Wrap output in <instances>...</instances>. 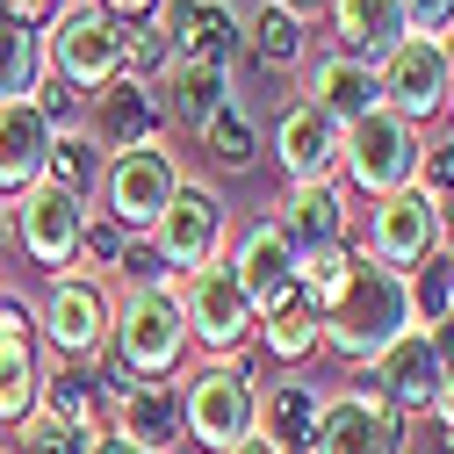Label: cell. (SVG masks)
Wrapping results in <instances>:
<instances>
[{"label": "cell", "mask_w": 454, "mask_h": 454, "mask_svg": "<svg viewBox=\"0 0 454 454\" xmlns=\"http://www.w3.org/2000/svg\"><path fill=\"white\" fill-rule=\"evenodd\" d=\"M317 317H325V354H339L347 368H368V361H382L396 339L411 332L404 274L382 267V260H368V253L354 246L347 274H339V289L317 303Z\"/></svg>", "instance_id": "obj_1"}, {"label": "cell", "mask_w": 454, "mask_h": 454, "mask_svg": "<svg viewBox=\"0 0 454 454\" xmlns=\"http://www.w3.org/2000/svg\"><path fill=\"white\" fill-rule=\"evenodd\" d=\"M108 361L130 382H174L188 361V325L174 289H123L108 310Z\"/></svg>", "instance_id": "obj_2"}, {"label": "cell", "mask_w": 454, "mask_h": 454, "mask_svg": "<svg viewBox=\"0 0 454 454\" xmlns=\"http://www.w3.org/2000/svg\"><path fill=\"white\" fill-rule=\"evenodd\" d=\"M174 389H181V440H195L202 454L253 440V419H260L253 361H202L195 375H174Z\"/></svg>", "instance_id": "obj_3"}, {"label": "cell", "mask_w": 454, "mask_h": 454, "mask_svg": "<svg viewBox=\"0 0 454 454\" xmlns=\"http://www.w3.org/2000/svg\"><path fill=\"white\" fill-rule=\"evenodd\" d=\"M419 152H426V130L389 116V108H368L361 123H347V137H339V188L347 195H396L419 181Z\"/></svg>", "instance_id": "obj_4"}, {"label": "cell", "mask_w": 454, "mask_h": 454, "mask_svg": "<svg viewBox=\"0 0 454 454\" xmlns=\"http://www.w3.org/2000/svg\"><path fill=\"white\" fill-rule=\"evenodd\" d=\"M43 73L80 87V94L108 87L123 73V22L108 15L101 0H66V8L43 22Z\"/></svg>", "instance_id": "obj_5"}, {"label": "cell", "mask_w": 454, "mask_h": 454, "mask_svg": "<svg viewBox=\"0 0 454 454\" xmlns=\"http://www.w3.org/2000/svg\"><path fill=\"white\" fill-rule=\"evenodd\" d=\"M174 296H181V325H188V347H202L209 361H246V347L260 339V310L253 296L239 289V274L231 267H195L174 281Z\"/></svg>", "instance_id": "obj_6"}, {"label": "cell", "mask_w": 454, "mask_h": 454, "mask_svg": "<svg viewBox=\"0 0 454 454\" xmlns=\"http://www.w3.org/2000/svg\"><path fill=\"white\" fill-rule=\"evenodd\" d=\"M231 202L216 195V181H195V174H181V188H174V202L159 209V223H152V253L174 267V274H195V267H216L223 260V246H231Z\"/></svg>", "instance_id": "obj_7"}, {"label": "cell", "mask_w": 454, "mask_h": 454, "mask_svg": "<svg viewBox=\"0 0 454 454\" xmlns=\"http://www.w3.org/2000/svg\"><path fill=\"white\" fill-rule=\"evenodd\" d=\"M174 188H181V159L166 152V145H137V152H108V166H101V209L94 216H108L116 231H130V239H145L152 223H159V209L174 202Z\"/></svg>", "instance_id": "obj_8"}, {"label": "cell", "mask_w": 454, "mask_h": 454, "mask_svg": "<svg viewBox=\"0 0 454 454\" xmlns=\"http://www.w3.org/2000/svg\"><path fill=\"white\" fill-rule=\"evenodd\" d=\"M108 281H87V274H51L43 303L29 310L36 317V339L51 347V361H101L108 354Z\"/></svg>", "instance_id": "obj_9"}, {"label": "cell", "mask_w": 454, "mask_h": 454, "mask_svg": "<svg viewBox=\"0 0 454 454\" xmlns=\"http://www.w3.org/2000/svg\"><path fill=\"white\" fill-rule=\"evenodd\" d=\"M310 454H411V419L354 368V389L325 396V419H317V447Z\"/></svg>", "instance_id": "obj_10"}, {"label": "cell", "mask_w": 454, "mask_h": 454, "mask_svg": "<svg viewBox=\"0 0 454 454\" xmlns=\"http://www.w3.org/2000/svg\"><path fill=\"white\" fill-rule=\"evenodd\" d=\"M87 216H94V209H87L80 195L51 188V181H36V188H22V195L8 202L15 246H22V260H29L36 274H73V253H80Z\"/></svg>", "instance_id": "obj_11"}, {"label": "cell", "mask_w": 454, "mask_h": 454, "mask_svg": "<svg viewBox=\"0 0 454 454\" xmlns=\"http://www.w3.org/2000/svg\"><path fill=\"white\" fill-rule=\"evenodd\" d=\"M440 246H447V223H440V202H433L426 188H396V195L368 202V239H361L368 260L411 274V267L433 260Z\"/></svg>", "instance_id": "obj_12"}, {"label": "cell", "mask_w": 454, "mask_h": 454, "mask_svg": "<svg viewBox=\"0 0 454 454\" xmlns=\"http://www.w3.org/2000/svg\"><path fill=\"white\" fill-rule=\"evenodd\" d=\"M152 22L166 29L174 59H188V66L231 73V66L246 59V15L231 8V0H159Z\"/></svg>", "instance_id": "obj_13"}, {"label": "cell", "mask_w": 454, "mask_h": 454, "mask_svg": "<svg viewBox=\"0 0 454 454\" xmlns=\"http://www.w3.org/2000/svg\"><path fill=\"white\" fill-rule=\"evenodd\" d=\"M375 87H382V108H389V116H404V123H419V130L440 123V108H447V43L404 36V43L375 66Z\"/></svg>", "instance_id": "obj_14"}, {"label": "cell", "mask_w": 454, "mask_h": 454, "mask_svg": "<svg viewBox=\"0 0 454 454\" xmlns=\"http://www.w3.org/2000/svg\"><path fill=\"white\" fill-rule=\"evenodd\" d=\"M274 223H281V239L296 246V260L354 246V195L339 181H289L281 202H274Z\"/></svg>", "instance_id": "obj_15"}, {"label": "cell", "mask_w": 454, "mask_h": 454, "mask_svg": "<svg viewBox=\"0 0 454 454\" xmlns=\"http://www.w3.org/2000/svg\"><path fill=\"white\" fill-rule=\"evenodd\" d=\"M223 267L239 274V289L253 296V310H281L296 296V246L281 239V223L274 216H253L246 231H231V246H223Z\"/></svg>", "instance_id": "obj_16"}, {"label": "cell", "mask_w": 454, "mask_h": 454, "mask_svg": "<svg viewBox=\"0 0 454 454\" xmlns=\"http://www.w3.org/2000/svg\"><path fill=\"white\" fill-rule=\"evenodd\" d=\"M87 137L101 152H137V145H166V101L159 87H137V80H108L87 94Z\"/></svg>", "instance_id": "obj_17"}, {"label": "cell", "mask_w": 454, "mask_h": 454, "mask_svg": "<svg viewBox=\"0 0 454 454\" xmlns=\"http://www.w3.org/2000/svg\"><path fill=\"white\" fill-rule=\"evenodd\" d=\"M361 375H368V382H375V389H382L404 419H433L440 382H447V361H440V347H433V332H419V325H411V332L396 339L382 361H368Z\"/></svg>", "instance_id": "obj_18"}, {"label": "cell", "mask_w": 454, "mask_h": 454, "mask_svg": "<svg viewBox=\"0 0 454 454\" xmlns=\"http://www.w3.org/2000/svg\"><path fill=\"white\" fill-rule=\"evenodd\" d=\"M43 396V347H36V317L29 303L0 296V426H15L36 411Z\"/></svg>", "instance_id": "obj_19"}, {"label": "cell", "mask_w": 454, "mask_h": 454, "mask_svg": "<svg viewBox=\"0 0 454 454\" xmlns=\"http://www.w3.org/2000/svg\"><path fill=\"white\" fill-rule=\"evenodd\" d=\"M303 101L317 116H332L339 130L361 123L368 108H382V87H375V66L368 59H347V51H317L303 59Z\"/></svg>", "instance_id": "obj_20"}, {"label": "cell", "mask_w": 454, "mask_h": 454, "mask_svg": "<svg viewBox=\"0 0 454 454\" xmlns=\"http://www.w3.org/2000/svg\"><path fill=\"white\" fill-rule=\"evenodd\" d=\"M317 419H325V389L289 368V375H274V382L260 389L253 433H260L274 454H310V447H317Z\"/></svg>", "instance_id": "obj_21"}, {"label": "cell", "mask_w": 454, "mask_h": 454, "mask_svg": "<svg viewBox=\"0 0 454 454\" xmlns=\"http://www.w3.org/2000/svg\"><path fill=\"white\" fill-rule=\"evenodd\" d=\"M339 130L332 116H317L310 101L296 108H281L274 116V159H281V174L289 181H339Z\"/></svg>", "instance_id": "obj_22"}, {"label": "cell", "mask_w": 454, "mask_h": 454, "mask_svg": "<svg viewBox=\"0 0 454 454\" xmlns=\"http://www.w3.org/2000/svg\"><path fill=\"white\" fill-rule=\"evenodd\" d=\"M108 433L145 447V454H174L181 447V389L174 382H130V389H116Z\"/></svg>", "instance_id": "obj_23"}, {"label": "cell", "mask_w": 454, "mask_h": 454, "mask_svg": "<svg viewBox=\"0 0 454 454\" xmlns=\"http://www.w3.org/2000/svg\"><path fill=\"white\" fill-rule=\"evenodd\" d=\"M51 130L36 101H0V202H15L22 188L43 181V159H51Z\"/></svg>", "instance_id": "obj_24"}, {"label": "cell", "mask_w": 454, "mask_h": 454, "mask_svg": "<svg viewBox=\"0 0 454 454\" xmlns=\"http://www.w3.org/2000/svg\"><path fill=\"white\" fill-rule=\"evenodd\" d=\"M36 404L51 419L80 426L87 440H108V404H116V396L101 389L94 361H43V396H36Z\"/></svg>", "instance_id": "obj_25"}, {"label": "cell", "mask_w": 454, "mask_h": 454, "mask_svg": "<svg viewBox=\"0 0 454 454\" xmlns=\"http://www.w3.org/2000/svg\"><path fill=\"white\" fill-rule=\"evenodd\" d=\"M325 22H332V51L368 59V66H382L389 51L404 43V15H396V0H325Z\"/></svg>", "instance_id": "obj_26"}, {"label": "cell", "mask_w": 454, "mask_h": 454, "mask_svg": "<svg viewBox=\"0 0 454 454\" xmlns=\"http://www.w3.org/2000/svg\"><path fill=\"white\" fill-rule=\"evenodd\" d=\"M159 101H166V123H181V130H202L223 101H231V73H216V66H188L174 59L159 80Z\"/></svg>", "instance_id": "obj_27"}, {"label": "cell", "mask_w": 454, "mask_h": 454, "mask_svg": "<svg viewBox=\"0 0 454 454\" xmlns=\"http://www.w3.org/2000/svg\"><path fill=\"white\" fill-rule=\"evenodd\" d=\"M43 87V29H29L0 0V101H36Z\"/></svg>", "instance_id": "obj_28"}, {"label": "cell", "mask_w": 454, "mask_h": 454, "mask_svg": "<svg viewBox=\"0 0 454 454\" xmlns=\"http://www.w3.org/2000/svg\"><path fill=\"white\" fill-rule=\"evenodd\" d=\"M246 51H253V66H267V73H303V59H310V22L267 0V8L246 22Z\"/></svg>", "instance_id": "obj_29"}, {"label": "cell", "mask_w": 454, "mask_h": 454, "mask_svg": "<svg viewBox=\"0 0 454 454\" xmlns=\"http://www.w3.org/2000/svg\"><path fill=\"white\" fill-rule=\"evenodd\" d=\"M260 347H267L281 368L317 361V354H325V317H317V303H310V296H289L281 310H267V317H260Z\"/></svg>", "instance_id": "obj_30"}, {"label": "cell", "mask_w": 454, "mask_h": 454, "mask_svg": "<svg viewBox=\"0 0 454 454\" xmlns=\"http://www.w3.org/2000/svg\"><path fill=\"white\" fill-rule=\"evenodd\" d=\"M195 145L209 152V166H223V174H246V166L260 159V116H253V101H223L216 116L195 130Z\"/></svg>", "instance_id": "obj_31"}, {"label": "cell", "mask_w": 454, "mask_h": 454, "mask_svg": "<svg viewBox=\"0 0 454 454\" xmlns=\"http://www.w3.org/2000/svg\"><path fill=\"white\" fill-rule=\"evenodd\" d=\"M404 296H411V325H419V332L454 325V246H440L433 260H419V267L404 274Z\"/></svg>", "instance_id": "obj_32"}, {"label": "cell", "mask_w": 454, "mask_h": 454, "mask_svg": "<svg viewBox=\"0 0 454 454\" xmlns=\"http://www.w3.org/2000/svg\"><path fill=\"white\" fill-rule=\"evenodd\" d=\"M101 166H108V152H101L87 130H73V137H51L43 181H51V188H66V195H80V202H94V188H101Z\"/></svg>", "instance_id": "obj_33"}, {"label": "cell", "mask_w": 454, "mask_h": 454, "mask_svg": "<svg viewBox=\"0 0 454 454\" xmlns=\"http://www.w3.org/2000/svg\"><path fill=\"white\" fill-rule=\"evenodd\" d=\"M94 440L80 433V426H66V419H51L43 404L29 411V419H15L8 426V454H87Z\"/></svg>", "instance_id": "obj_34"}, {"label": "cell", "mask_w": 454, "mask_h": 454, "mask_svg": "<svg viewBox=\"0 0 454 454\" xmlns=\"http://www.w3.org/2000/svg\"><path fill=\"white\" fill-rule=\"evenodd\" d=\"M166 66H174V43H166V29L145 15V22H123V80L137 87H159Z\"/></svg>", "instance_id": "obj_35"}, {"label": "cell", "mask_w": 454, "mask_h": 454, "mask_svg": "<svg viewBox=\"0 0 454 454\" xmlns=\"http://www.w3.org/2000/svg\"><path fill=\"white\" fill-rule=\"evenodd\" d=\"M123 246H130V231H116V223H108V216H87V231H80V274L87 281H108V274H116L123 267Z\"/></svg>", "instance_id": "obj_36"}, {"label": "cell", "mask_w": 454, "mask_h": 454, "mask_svg": "<svg viewBox=\"0 0 454 454\" xmlns=\"http://www.w3.org/2000/svg\"><path fill=\"white\" fill-rule=\"evenodd\" d=\"M36 108H43V123L59 130V137L87 130V94H80V87H66V80H51V73H43V87H36Z\"/></svg>", "instance_id": "obj_37"}, {"label": "cell", "mask_w": 454, "mask_h": 454, "mask_svg": "<svg viewBox=\"0 0 454 454\" xmlns=\"http://www.w3.org/2000/svg\"><path fill=\"white\" fill-rule=\"evenodd\" d=\"M411 188H426L433 202H454V130L447 137H426V152H419V181Z\"/></svg>", "instance_id": "obj_38"}, {"label": "cell", "mask_w": 454, "mask_h": 454, "mask_svg": "<svg viewBox=\"0 0 454 454\" xmlns=\"http://www.w3.org/2000/svg\"><path fill=\"white\" fill-rule=\"evenodd\" d=\"M116 274H123V289H174V281H181L174 267H166V260L152 253V239H130V246H123V267H116Z\"/></svg>", "instance_id": "obj_39"}, {"label": "cell", "mask_w": 454, "mask_h": 454, "mask_svg": "<svg viewBox=\"0 0 454 454\" xmlns=\"http://www.w3.org/2000/svg\"><path fill=\"white\" fill-rule=\"evenodd\" d=\"M396 15H404V36L454 43V0H396Z\"/></svg>", "instance_id": "obj_40"}, {"label": "cell", "mask_w": 454, "mask_h": 454, "mask_svg": "<svg viewBox=\"0 0 454 454\" xmlns=\"http://www.w3.org/2000/svg\"><path fill=\"white\" fill-rule=\"evenodd\" d=\"M8 8H15V15L29 22V29H43L51 15H59V8H66V0H8Z\"/></svg>", "instance_id": "obj_41"}, {"label": "cell", "mask_w": 454, "mask_h": 454, "mask_svg": "<svg viewBox=\"0 0 454 454\" xmlns=\"http://www.w3.org/2000/svg\"><path fill=\"white\" fill-rule=\"evenodd\" d=\"M101 8H108V15H116V22H145V15L159 8V0H101Z\"/></svg>", "instance_id": "obj_42"}, {"label": "cell", "mask_w": 454, "mask_h": 454, "mask_svg": "<svg viewBox=\"0 0 454 454\" xmlns=\"http://www.w3.org/2000/svg\"><path fill=\"white\" fill-rule=\"evenodd\" d=\"M274 8H289V15H303V22H317V15H325V0H274Z\"/></svg>", "instance_id": "obj_43"}, {"label": "cell", "mask_w": 454, "mask_h": 454, "mask_svg": "<svg viewBox=\"0 0 454 454\" xmlns=\"http://www.w3.org/2000/svg\"><path fill=\"white\" fill-rule=\"evenodd\" d=\"M87 454H145V447H130V440H116V433H108V440H94Z\"/></svg>", "instance_id": "obj_44"}, {"label": "cell", "mask_w": 454, "mask_h": 454, "mask_svg": "<svg viewBox=\"0 0 454 454\" xmlns=\"http://www.w3.org/2000/svg\"><path fill=\"white\" fill-rule=\"evenodd\" d=\"M440 116H447V130H454V43H447V108H440Z\"/></svg>", "instance_id": "obj_45"}, {"label": "cell", "mask_w": 454, "mask_h": 454, "mask_svg": "<svg viewBox=\"0 0 454 454\" xmlns=\"http://www.w3.org/2000/svg\"><path fill=\"white\" fill-rule=\"evenodd\" d=\"M223 454H274V447H267V440L253 433V440H239V447H223Z\"/></svg>", "instance_id": "obj_46"}, {"label": "cell", "mask_w": 454, "mask_h": 454, "mask_svg": "<svg viewBox=\"0 0 454 454\" xmlns=\"http://www.w3.org/2000/svg\"><path fill=\"white\" fill-rule=\"evenodd\" d=\"M15 246V223H8V202H0V253Z\"/></svg>", "instance_id": "obj_47"}]
</instances>
